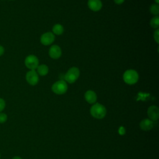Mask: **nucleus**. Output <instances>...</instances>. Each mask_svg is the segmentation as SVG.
I'll return each instance as SVG.
<instances>
[{
	"label": "nucleus",
	"mask_w": 159,
	"mask_h": 159,
	"mask_svg": "<svg viewBox=\"0 0 159 159\" xmlns=\"http://www.w3.org/2000/svg\"><path fill=\"white\" fill-rule=\"evenodd\" d=\"M106 107L100 103H94L91 107L90 114L91 115L97 119H102L106 115Z\"/></svg>",
	"instance_id": "1"
},
{
	"label": "nucleus",
	"mask_w": 159,
	"mask_h": 159,
	"mask_svg": "<svg viewBox=\"0 0 159 159\" xmlns=\"http://www.w3.org/2000/svg\"><path fill=\"white\" fill-rule=\"evenodd\" d=\"M139 74L134 70H127L123 74L124 81L130 85L135 84L139 80Z\"/></svg>",
	"instance_id": "2"
},
{
	"label": "nucleus",
	"mask_w": 159,
	"mask_h": 159,
	"mask_svg": "<svg viewBox=\"0 0 159 159\" xmlns=\"http://www.w3.org/2000/svg\"><path fill=\"white\" fill-rule=\"evenodd\" d=\"M80 70L75 66L70 68L65 75V81L70 84L75 83L80 76Z\"/></svg>",
	"instance_id": "3"
},
{
	"label": "nucleus",
	"mask_w": 159,
	"mask_h": 159,
	"mask_svg": "<svg viewBox=\"0 0 159 159\" xmlns=\"http://www.w3.org/2000/svg\"><path fill=\"white\" fill-rule=\"evenodd\" d=\"M68 89V85L65 80H59L56 81L52 86V91L57 94H63Z\"/></svg>",
	"instance_id": "4"
},
{
	"label": "nucleus",
	"mask_w": 159,
	"mask_h": 159,
	"mask_svg": "<svg viewBox=\"0 0 159 159\" xmlns=\"http://www.w3.org/2000/svg\"><path fill=\"white\" fill-rule=\"evenodd\" d=\"M24 63L26 67L30 69V70H35L39 65L38 58L34 55H28L25 59Z\"/></svg>",
	"instance_id": "5"
},
{
	"label": "nucleus",
	"mask_w": 159,
	"mask_h": 159,
	"mask_svg": "<svg viewBox=\"0 0 159 159\" xmlns=\"http://www.w3.org/2000/svg\"><path fill=\"white\" fill-rule=\"evenodd\" d=\"M25 79L29 84L35 86L39 82V75L35 70H30L26 73Z\"/></svg>",
	"instance_id": "6"
},
{
	"label": "nucleus",
	"mask_w": 159,
	"mask_h": 159,
	"mask_svg": "<svg viewBox=\"0 0 159 159\" xmlns=\"http://www.w3.org/2000/svg\"><path fill=\"white\" fill-rule=\"evenodd\" d=\"M55 40V35L51 32H47L40 37V42L44 45H49Z\"/></svg>",
	"instance_id": "7"
},
{
	"label": "nucleus",
	"mask_w": 159,
	"mask_h": 159,
	"mask_svg": "<svg viewBox=\"0 0 159 159\" xmlns=\"http://www.w3.org/2000/svg\"><path fill=\"white\" fill-rule=\"evenodd\" d=\"M148 119L152 121H157L159 117V109L156 106H151L147 109Z\"/></svg>",
	"instance_id": "8"
},
{
	"label": "nucleus",
	"mask_w": 159,
	"mask_h": 159,
	"mask_svg": "<svg viewBox=\"0 0 159 159\" xmlns=\"http://www.w3.org/2000/svg\"><path fill=\"white\" fill-rule=\"evenodd\" d=\"M48 55L53 59H58L61 55V49L58 45H53L49 48Z\"/></svg>",
	"instance_id": "9"
},
{
	"label": "nucleus",
	"mask_w": 159,
	"mask_h": 159,
	"mask_svg": "<svg viewBox=\"0 0 159 159\" xmlns=\"http://www.w3.org/2000/svg\"><path fill=\"white\" fill-rule=\"evenodd\" d=\"M88 6L91 11L97 12L101 10L102 4L101 0H88Z\"/></svg>",
	"instance_id": "10"
},
{
	"label": "nucleus",
	"mask_w": 159,
	"mask_h": 159,
	"mask_svg": "<svg viewBox=\"0 0 159 159\" xmlns=\"http://www.w3.org/2000/svg\"><path fill=\"white\" fill-rule=\"evenodd\" d=\"M84 99L89 104H94L97 100L96 93L93 90H88L84 93Z\"/></svg>",
	"instance_id": "11"
},
{
	"label": "nucleus",
	"mask_w": 159,
	"mask_h": 159,
	"mask_svg": "<svg viewBox=\"0 0 159 159\" xmlns=\"http://www.w3.org/2000/svg\"><path fill=\"white\" fill-rule=\"evenodd\" d=\"M139 125L142 130L148 131L153 127V121L149 119H144L141 120Z\"/></svg>",
	"instance_id": "12"
},
{
	"label": "nucleus",
	"mask_w": 159,
	"mask_h": 159,
	"mask_svg": "<svg viewBox=\"0 0 159 159\" xmlns=\"http://www.w3.org/2000/svg\"><path fill=\"white\" fill-rule=\"evenodd\" d=\"M48 67L45 64L40 65L37 68V73L40 76H45L48 73Z\"/></svg>",
	"instance_id": "13"
},
{
	"label": "nucleus",
	"mask_w": 159,
	"mask_h": 159,
	"mask_svg": "<svg viewBox=\"0 0 159 159\" xmlns=\"http://www.w3.org/2000/svg\"><path fill=\"white\" fill-rule=\"evenodd\" d=\"M64 31V27L62 25L60 24H57L55 25H54L52 27V33L55 35H61L63 33Z\"/></svg>",
	"instance_id": "14"
},
{
	"label": "nucleus",
	"mask_w": 159,
	"mask_h": 159,
	"mask_svg": "<svg viewBox=\"0 0 159 159\" xmlns=\"http://www.w3.org/2000/svg\"><path fill=\"white\" fill-rule=\"evenodd\" d=\"M150 26L153 29H158L159 26V17L155 16L152 18L150 22Z\"/></svg>",
	"instance_id": "15"
},
{
	"label": "nucleus",
	"mask_w": 159,
	"mask_h": 159,
	"mask_svg": "<svg viewBox=\"0 0 159 159\" xmlns=\"http://www.w3.org/2000/svg\"><path fill=\"white\" fill-rule=\"evenodd\" d=\"M150 11L152 14L155 16H158L159 14V6L158 4H153L150 7Z\"/></svg>",
	"instance_id": "16"
},
{
	"label": "nucleus",
	"mask_w": 159,
	"mask_h": 159,
	"mask_svg": "<svg viewBox=\"0 0 159 159\" xmlns=\"http://www.w3.org/2000/svg\"><path fill=\"white\" fill-rule=\"evenodd\" d=\"M7 119V116L5 113L0 112V124L4 123Z\"/></svg>",
	"instance_id": "17"
},
{
	"label": "nucleus",
	"mask_w": 159,
	"mask_h": 159,
	"mask_svg": "<svg viewBox=\"0 0 159 159\" xmlns=\"http://www.w3.org/2000/svg\"><path fill=\"white\" fill-rule=\"evenodd\" d=\"M153 39L157 43H159V30H158V29H157L154 32Z\"/></svg>",
	"instance_id": "18"
},
{
	"label": "nucleus",
	"mask_w": 159,
	"mask_h": 159,
	"mask_svg": "<svg viewBox=\"0 0 159 159\" xmlns=\"http://www.w3.org/2000/svg\"><path fill=\"white\" fill-rule=\"evenodd\" d=\"M6 106L5 101L2 98H0V112H1Z\"/></svg>",
	"instance_id": "19"
},
{
	"label": "nucleus",
	"mask_w": 159,
	"mask_h": 159,
	"mask_svg": "<svg viewBox=\"0 0 159 159\" xmlns=\"http://www.w3.org/2000/svg\"><path fill=\"white\" fill-rule=\"evenodd\" d=\"M125 0H114V2L117 4H121L124 2Z\"/></svg>",
	"instance_id": "20"
},
{
	"label": "nucleus",
	"mask_w": 159,
	"mask_h": 159,
	"mask_svg": "<svg viewBox=\"0 0 159 159\" xmlns=\"http://www.w3.org/2000/svg\"><path fill=\"white\" fill-rule=\"evenodd\" d=\"M4 48L2 46L0 45V57L1 55H2L4 54Z\"/></svg>",
	"instance_id": "21"
},
{
	"label": "nucleus",
	"mask_w": 159,
	"mask_h": 159,
	"mask_svg": "<svg viewBox=\"0 0 159 159\" xmlns=\"http://www.w3.org/2000/svg\"><path fill=\"white\" fill-rule=\"evenodd\" d=\"M12 159H22V158L20 157H19V156H15V157H14Z\"/></svg>",
	"instance_id": "22"
},
{
	"label": "nucleus",
	"mask_w": 159,
	"mask_h": 159,
	"mask_svg": "<svg viewBox=\"0 0 159 159\" xmlns=\"http://www.w3.org/2000/svg\"><path fill=\"white\" fill-rule=\"evenodd\" d=\"M156 4H158L159 3V0H155Z\"/></svg>",
	"instance_id": "23"
},
{
	"label": "nucleus",
	"mask_w": 159,
	"mask_h": 159,
	"mask_svg": "<svg viewBox=\"0 0 159 159\" xmlns=\"http://www.w3.org/2000/svg\"><path fill=\"white\" fill-rule=\"evenodd\" d=\"M0 158H1V154H0Z\"/></svg>",
	"instance_id": "24"
}]
</instances>
